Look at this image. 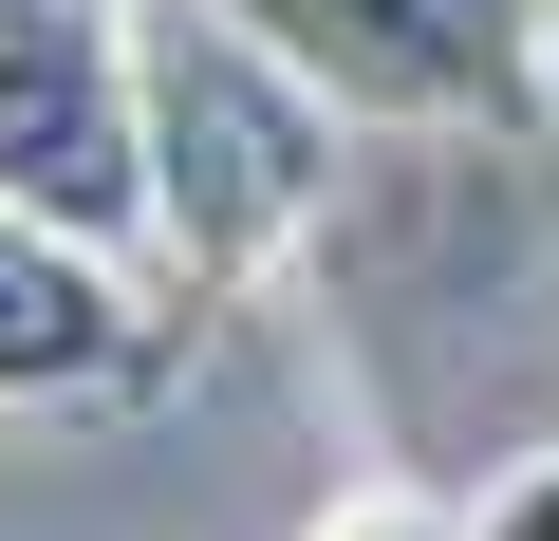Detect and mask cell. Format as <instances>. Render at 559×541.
<instances>
[{"mask_svg":"<svg viewBox=\"0 0 559 541\" xmlns=\"http://www.w3.org/2000/svg\"><path fill=\"white\" fill-rule=\"evenodd\" d=\"M224 20L261 57H299L355 131H485V150H522L559 0H224Z\"/></svg>","mask_w":559,"mask_h":541,"instance_id":"obj_3","label":"cell"},{"mask_svg":"<svg viewBox=\"0 0 559 541\" xmlns=\"http://www.w3.org/2000/svg\"><path fill=\"white\" fill-rule=\"evenodd\" d=\"M168 355H187V318L150 261L0 205V411H131V392H168Z\"/></svg>","mask_w":559,"mask_h":541,"instance_id":"obj_4","label":"cell"},{"mask_svg":"<svg viewBox=\"0 0 559 541\" xmlns=\"http://www.w3.org/2000/svg\"><path fill=\"white\" fill-rule=\"evenodd\" d=\"M336 94L261 57L224 0H150V281L187 318L261 299L280 261L336 224Z\"/></svg>","mask_w":559,"mask_h":541,"instance_id":"obj_1","label":"cell"},{"mask_svg":"<svg viewBox=\"0 0 559 541\" xmlns=\"http://www.w3.org/2000/svg\"><path fill=\"white\" fill-rule=\"evenodd\" d=\"M0 205L150 261V0H0Z\"/></svg>","mask_w":559,"mask_h":541,"instance_id":"obj_2","label":"cell"},{"mask_svg":"<svg viewBox=\"0 0 559 541\" xmlns=\"http://www.w3.org/2000/svg\"><path fill=\"white\" fill-rule=\"evenodd\" d=\"M466 541H559V448H522V467H485V504H466Z\"/></svg>","mask_w":559,"mask_h":541,"instance_id":"obj_6","label":"cell"},{"mask_svg":"<svg viewBox=\"0 0 559 541\" xmlns=\"http://www.w3.org/2000/svg\"><path fill=\"white\" fill-rule=\"evenodd\" d=\"M299 541H466V504H448V485H336Z\"/></svg>","mask_w":559,"mask_h":541,"instance_id":"obj_5","label":"cell"}]
</instances>
